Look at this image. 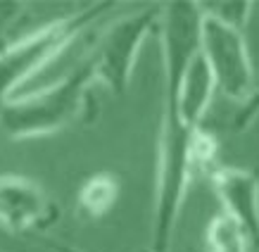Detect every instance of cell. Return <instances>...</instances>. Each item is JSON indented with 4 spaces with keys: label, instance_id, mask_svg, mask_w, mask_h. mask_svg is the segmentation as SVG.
<instances>
[{
    "label": "cell",
    "instance_id": "cell-2",
    "mask_svg": "<svg viewBox=\"0 0 259 252\" xmlns=\"http://www.w3.org/2000/svg\"><path fill=\"white\" fill-rule=\"evenodd\" d=\"M95 86L93 67L83 55L67 76L33 93L15 95L0 105V129L12 141H29L57 134L83 117Z\"/></svg>",
    "mask_w": 259,
    "mask_h": 252
},
{
    "label": "cell",
    "instance_id": "cell-7",
    "mask_svg": "<svg viewBox=\"0 0 259 252\" xmlns=\"http://www.w3.org/2000/svg\"><path fill=\"white\" fill-rule=\"evenodd\" d=\"M212 190L228 219L243 231L247 243H259V183L240 166H217L209 174Z\"/></svg>",
    "mask_w": 259,
    "mask_h": 252
},
{
    "label": "cell",
    "instance_id": "cell-11",
    "mask_svg": "<svg viewBox=\"0 0 259 252\" xmlns=\"http://www.w3.org/2000/svg\"><path fill=\"white\" fill-rule=\"evenodd\" d=\"M207 252H247V238L226 214H217L204 231Z\"/></svg>",
    "mask_w": 259,
    "mask_h": 252
},
{
    "label": "cell",
    "instance_id": "cell-6",
    "mask_svg": "<svg viewBox=\"0 0 259 252\" xmlns=\"http://www.w3.org/2000/svg\"><path fill=\"white\" fill-rule=\"evenodd\" d=\"M60 217L55 200L36 179L0 174V229L10 233L46 231Z\"/></svg>",
    "mask_w": 259,
    "mask_h": 252
},
{
    "label": "cell",
    "instance_id": "cell-4",
    "mask_svg": "<svg viewBox=\"0 0 259 252\" xmlns=\"http://www.w3.org/2000/svg\"><path fill=\"white\" fill-rule=\"evenodd\" d=\"M162 8H145L110 22L88 48V62L93 67L95 83L112 95H124L131 86L136 60L148 36L157 33Z\"/></svg>",
    "mask_w": 259,
    "mask_h": 252
},
{
    "label": "cell",
    "instance_id": "cell-3",
    "mask_svg": "<svg viewBox=\"0 0 259 252\" xmlns=\"http://www.w3.org/2000/svg\"><path fill=\"white\" fill-rule=\"evenodd\" d=\"M117 8L114 3H93L71 15L57 17L22 38L0 46V105L15 98L17 91L79 40L98 19Z\"/></svg>",
    "mask_w": 259,
    "mask_h": 252
},
{
    "label": "cell",
    "instance_id": "cell-12",
    "mask_svg": "<svg viewBox=\"0 0 259 252\" xmlns=\"http://www.w3.org/2000/svg\"><path fill=\"white\" fill-rule=\"evenodd\" d=\"M200 10H202V15L212 17L224 26H231V29L245 33L254 5L252 3H200Z\"/></svg>",
    "mask_w": 259,
    "mask_h": 252
},
{
    "label": "cell",
    "instance_id": "cell-10",
    "mask_svg": "<svg viewBox=\"0 0 259 252\" xmlns=\"http://www.w3.org/2000/svg\"><path fill=\"white\" fill-rule=\"evenodd\" d=\"M217 157H219V138L207 129L204 124L195 126L190 134V150H188V162L193 179L209 174L217 169Z\"/></svg>",
    "mask_w": 259,
    "mask_h": 252
},
{
    "label": "cell",
    "instance_id": "cell-1",
    "mask_svg": "<svg viewBox=\"0 0 259 252\" xmlns=\"http://www.w3.org/2000/svg\"><path fill=\"white\" fill-rule=\"evenodd\" d=\"M200 3H166L159 15L162 40V69H164V105L157 134V174H155V202L150 252H169L176 233L181 209L193 183L188 162L190 129L179 114L176 88L188 62L200 53Z\"/></svg>",
    "mask_w": 259,
    "mask_h": 252
},
{
    "label": "cell",
    "instance_id": "cell-14",
    "mask_svg": "<svg viewBox=\"0 0 259 252\" xmlns=\"http://www.w3.org/2000/svg\"><path fill=\"white\" fill-rule=\"evenodd\" d=\"M55 252H86V250H79L74 245H67V243H48Z\"/></svg>",
    "mask_w": 259,
    "mask_h": 252
},
{
    "label": "cell",
    "instance_id": "cell-9",
    "mask_svg": "<svg viewBox=\"0 0 259 252\" xmlns=\"http://www.w3.org/2000/svg\"><path fill=\"white\" fill-rule=\"evenodd\" d=\"M121 195V179L114 172H95L76 193V212L81 219H102L114 209Z\"/></svg>",
    "mask_w": 259,
    "mask_h": 252
},
{
    "label": "cell",
    "instance_id": "cell-8",
    "mask_svg": "<svg viewBox=\"0 0 259 252\" xmlns=\"http://www.w3.org/2000/svg\"><path fill=\"white\" fill-rule=\"evenodd\" d=\"M214 93H217V86H214L212 71L202 60V55L197 53L188 62V67H186V71H183V76L179 81V88H176L179 114L190 129H195L204 121L207 110H209V105L214 100Z\"/></svg>",
    "mask_w": 259,
    "mask_h": 252
},
{
    "label": "cell",
    "instance_id": "cell-5",
    "mask_svg": "<svg viewBox=\"0 0 259 252\" xmlns=\"http://www.w3.org/2000/svg\"><path fill=\"white\" fill-rule=\"evenodd\" d=\"M200 55L214 76V86L224 98L240 103L254 88V67L243 31L224 26L202 15L200 24Z\"/></svg>",
    "mask_w": 259,
    "mask_h": 252
},
{
    "label": "cell",
    "instance_id": "cell-13",
    "mask_svg": "<svg viewBox=\"0 0 259 252\" xmlns=\"http://www.w3.org/2000/svg\"><path fill=\"white\" fill-rule=\"evenodd\" d=\"M257 117H259V86H254L250 93L238 103V110L233 112V117L228 121L226 131L228 134H243V131L250 129V124Z\"/></svg>",
    "mask_w": 259,
    "mask_h": 252
}]
</instances>
